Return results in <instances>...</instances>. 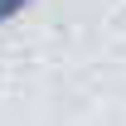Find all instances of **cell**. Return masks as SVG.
<instances>
[{
    "label": "cell",
    "instance_id": "obj_1",
    "mask_svg": "<svg viewBox=\"0 0 126 126\" xmlns=\"http://www.w3.org/2000/svg\"><path fill=\"white\" fill-rule=\"evenodd\" d=\"M29 5H34V0H0V29H5L10 19H19L24 10H29Z\"/></svg>",
    "mask_w": 126,
    "mask_h": 126
}]
</instances>
